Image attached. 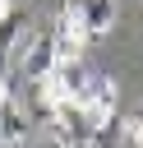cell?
<instances>
[{
    "label": "cell",
    "instance_id": "obj_1",
    "mask_svg": "<svg viewBox=\"0 0 143 148\" xmlns=\"http://www.w3.org/2000/svg\"><path fill=\"white\" fill-rule=\"evenodd\" d=\"M23 139H28V116L14 102H5L0 106V143H23Z\"/></svg>",
    "mask_w": 143,
    "mask_h": 148
},
{
    "label": "cell",
    "instance_id": "obj_2",
    "mask_svg": "<svg viewBox=\"0 0 143 148\" xmlns=\"http://www.w3.org/2000/svg\"><path fill=\"white\" fill-rule=\"evenodd\" d=\"M120 18L115 5H83V23H88V37H106V28Z\"/></svg>",
    "mask_w": 143,
    "mask_h": 148
},
{
    "label": "cell",
    "instance_id": "obj_3",
    "mask_svg": "<svg viewBox=\"0 0 143 148\" xmlns=\"http://www.w3.org/2000/svg\"><path fill=\"white\" fill-rule=\"evenodd\" d=\"M134 143H143V116L134 120Z\"/></svg>",
    "mask_w": 143,
    "mask_h": 148
},
{
    "label": "cell",
    "instance_id": "obj_4",
    "mask_svg": "<svg viewBox=\"0 0 143 148\" xmlns=\"http://www.w3.org/2000/svg\"><path fill=\"white\" fill-rule=\"evenodd\" d=\"M51 148H65V143H51Z\"/></svg>",
    "mask_w": 143,
    "mask_h": 148
}]
</instances>
